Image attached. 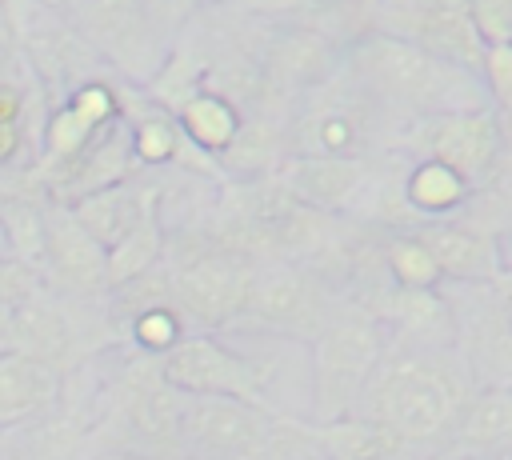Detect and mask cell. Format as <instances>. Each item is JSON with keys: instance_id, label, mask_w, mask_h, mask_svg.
Returning a JSON list of instances; mask_svg holds the SVG:
<instances>
[{"instance_id": "obj_8", "label": "cell", "mask_w": 512, "mask_h": 460, "mask_svg": "<svg viewBox=\"0 0 512 460\" xmlns=\"http://www.w3.org/2000/svg\"><path fill=\"white\" fill-rule=\"evenodd\" d=\"M368 28L408 40L468 72H480L484 64V40L472 24L468 0H376Z\"/></svg>"}, {"instance_id": "obj_32", "label": "cell", "mask_w": 512, "mask_h": 460, "mask_svg": "<svg viewBox=\"0 0 512 460\" xmlns=\"http://www.w3.org/2000/svg\"><path fill=\"white\" fill-rule=\"evenodd\" d=\"M184 8H216V4H240V0H176Z\"/></svg>"}, {"instance_id": "obj_29", "label": "cell", "mask_w": 512, "mask_h": 460, "mask_svg": "<svg viewBox=\"0 0 512 460\" xmlns=\"http://www.w3.org/2000/svg\"><path fill=\"white\" fill-rule=\"evenodd\" d=\"M44 8H48L44 0H0V24H4V32H8L12 40H20V36L40 20Z\"/></svg>"}, {"instance_id": "obj_11", "label": "cell", "mask_w": 512, "mask_h": 460, "mask_svg": "<svg viewBox=\"0 0 512 460\" xmlns=\"http://www.w3.org/2000/svg\"><path fill=\"white\" fill-rule=\"evenodd\" d=\"M492 284H460L468 296H448L456 316V356L476 388L512 392V332Z\"/></svg>"}, {"instance_id": "obj_24", "label": "cell", "mask_w": 512, "mask_h": 460, "mask_svg": "<svg viewBox=\"0 0 512 460\" xmlns=\"http://www.w3.org/2000/svg\"><path fill=\"white\" fill-rule=\"evenodd\" d=\"M384 268L396 288H416V292L444 288V272L428 252V244L416 236V228H400V232L384 228Z\"/></svg>"}, {"instance_id": "obj_10", "label": "cell", "mask_w": 512, "mask_h": 460, "mask_svg": "<svg viewBox=\"0 0 512 460\" xmlns=\"http://www.w3.org/2000/svg\"><path fill=\"white\" fill-rule=\"evenodd\" d=\"M276 416L224 396H184L180 408V460H240L260 448Z\"/></svg>"}, {"instance_id": "obj_30", "label": "cell", "mask_w": 512, "mask_h": 460, "mask_svg": "<svg viewBox=\"0 0 512 460\" xmlns=\"http://www.w3.org/2000/svg\"><path fill=\"white\" fill-rule=\"evenodd\" d=\"M492 288H496V300H500V312H504V320H508V332H512V272H500Z\"/></svg>"}, {"instance_id": "obj_27", "label": "cell", "mask_w": 512, "mask_h": 460, "mask_svg": "<svg viewBox=\"0 0 512 460\" xmlns=\"http://www.w3.org/2000/svg\"><path fill=\"white\" fill-rule=\"evenodd\" d=\"M468 8L484 48L512 44V0H468Z\"/></svg>"}, {"instance_id": "obj_9", "label": "cell", "mask_w": 512, "mask_h": 460, "mask_svg": "<svg viewBox=\"0 0 512 460\" xmlns=\"http://www.w3.org/2000/svg\"><path fill=\"white\" fill-rule=\"evenodd\" d=\"M396 148L412 152L416 160H440L456 168L472 188H480L504 152V136L492 108H472V112H444L408 124Z\"/></svg>"}, {"instance_id": "obj_18", "label": "cell", "mask_w": 512, "mask_h": 460, "mask_svg": "<svg viewBox=\"0 0 512 460\" xmlns=\"http://www.w3.org/2000/svg\"><path fill=\"white\" fill-rule=\"evenodd\" d=\"M444 452L472 456V460H484V456L512 460V392L476 388Z\"/></svg>"}, {"instance_id": "obj_6", "label": "cell", "mask_w": 512, "mask_h": 460, "mask_svg": "<svg viewBox=\"0 0 512 460\" xmlns=\"http://www.w3.org/2000/svg\"><path fill=\"white\" fill-rule=\"evenodd\" d=\"M336 304H340V292L312 264H292V260L260 264L252 276L244 312L232 328L312 344Z\"/></svg>"}, {"instance_id": "obj_20", "label": "cell", "mask_w": 512, "mask_h": 460, "mask_svg": "<svg viewBox=\"0 0 512 460\" xmlns=\"http://www.w3.org/2000/svg\"><path fill=\"white\" fill-rule=\"evenodd\" d=\"M288 156V128L276 116L252 112L244 116L236 140L216 156L224 180H264L272 176Z\"/></svg>"}, {"instance_id": "obj_21", "label": "cell", "mask_w": 512, "mask_h": 460, "mask_svg": "<svg viewBox=\"0 0 512 460\" xmlns=\"http://www.w3.org/2000/svg\"><path fill=\"white\" fill-rule=\"evenodd\" d=\"M316 456L320 460H408V444L388 432L376 420L364 416H344L332 424H312Z\"/></svg>"}, {"instance_id": "obj_25", "label": "cell", "mask_w": 512, "mask_h": 460, "mask_svg": "<svg viewBox=\"0 0 512 460\" xmlns=\"http://www.w3.org/2000/svg\"><path fill=\"white\" fill-rule=\"evenodd\" d=\"M184 336H188V320L180 316L176 304L144 308V312L132 316L128 328H124V340H132L136 352H144V356H164V352H172Z\"/></svg>"}, {"instance_id": "obj_19", "label": "cell", "mask_w": 512, "mask_h": 460, "mask_svg": "<svg viewBox=\"0 0 512 460\" xmlns=\"http://www.w3.org/2000/svg\"><path fill=\"white\" fill-rule=\"evenodd\" d=\"M472 192L476 188L456 168H448L440 160H412L408 172L400 176V196H404V204H408L416 224L456 220L468 208Z\"/></svg>"}, {"instance_id": "obj_12", "label": "cell", "mask_w": 512, "mask_h": 460, "mask_svg": "<svg viewBox=\"0 0 512 460\" xmlns=\"http://www.w3.org/2000/svg\"><path fill=\"white\" fill-rule=\"evenodd\" d=\"M44 288L64 300L108 296V252L60 204L44 208Z\"/></svg>"}, {"instance_id": "obj_22", "label": "cell", "mask_w": 512, "mask_h": 460, "mask_svg": "<svg viewBox=\"0 0 512 460\" xmlns=\"http://www.w3.org/2000/svg\"><path fill=\"white\" fill-rule=\"evenodd\" d=\"M176 124H180V132H184V140H188L192 148H200L204 156L216 160V156L236 140V132H240V124H244V112H240V104L228 100L224 92L200 88L196 96H188V100L176 108Z\"/></svg>"}, {"instance_id": "obj_31", "label": "cell", "mask_w": 512, "mask_h": 460, "mask_svg": "<svg viewBox=\"0 0 512 460\" xmlns=\"http://www.w3.org/2000/svg\"><path fill=\"white\" fill-rule=\"evenodd\" d=\"M500 264H504V272H512V232L500 236Z\"/></svg>"}, {"instance_id": "obj_1", "label": "cell", "mask_w": 512, "mask_h": 460, "mask_svg": "<svg viewBox=\"0 0 512 460\" xmlns=\"http://www.w3.org/2000/svg\"><path fill=\"white\" fill-rule=\"evenodd\" d=\"M476 384L456 348H396L388 344L352 416L396 432L412 452L448 448Z\"/></svg>"}, {"instance_id": "obj_17", "label": "cell", "mask_w": 512, "mask_h": 460, "mask_svg": "<svg viewBox=\"0 0 512 460\" xmlns=\"http://www.w3.org/2000/svg\"><path fill=\"white\" fill-rule=\"evenodd\" d=\"M156 208H164V192H160V184H148V180H120V184H112V188H100V192H92V196H84V200H76L72 204V216H76V224L104 248V252H112L148 212H156Z\"/></svg>"}, {"instance_id": "obj_33", "label": "cell", "mask_w": 512, "mask_h": 460, "mask_svg": "<svg viewBox=\"0 0 512 460\" xmlns=\"http://www.w3.org/2000/svg\"><path fill=\"white\" fill-rule=\"evenodd\" d=\"M356 4H360L364 12H372V4H376V0H356Z\"/></svg>"}, {"instance_id": "obj_13", "label": "cell", "mask_w": 512, "mask_h": 460, "mask_svg": "<svg viewBox=\"0 0 512 460\" xmlns=\"http://www.w3.org/2000/svg\"><path fill=\"white\" fill-rule=\"evenodd\" d=\"M272 180L300 204L328 212V216H352L360 200L376 188L372 160L352 156H284V164L272 172Z\"/></svg>"}, {"instance_id": "obj_3", "label": "cell", "mask_w": 512, "mask_h": 460, "mask_svg": "<svg viewBox=\"0 0 512 460\" xmlns=\"http://www.w3.org/2000/svg\"><path fill=\"white\" fill-rule=\"evenodd\" d=\"M256 268L260 264L224 248L204 224L168 232L164 272L180 316L188 320V328L196 324V332H220L240 320Z\"/></svg>"}, {"instance_id": "obj_28", "label": "cell", "mask_w": 512, "mask_h": 460, "mask_svg": "<svg viewBox=\"0 0 512 460\" xmlns=\"http://www.w3.org/2000/svg\"><path fill=\"white\" fill-rule=\"evenodd\" d=\"M40 288H44L40 272H32L28 264H20V260H12V256L0 260V304L20 308V304L32 300Z\"/></svg>"}, {"instance_id": "obj_2", "label": "cell", "mask_w": 512, "mask_h": 460, "mask_svg": "<svg viewBox=\"0 0 512 460\" xmlns=\"http://www.w3.org/2000/svg\"><path fill=\"white\" fill-rule=\"evenodd\" d=\"M344 68L400 128L420 124L428 116H444V112L488 108L480 72L448 64L408 40H396L372 28L352 44H344Z\"/></svg>"}, {"instance_id": "obj_5", "label": "cell", "mask_w": 512, "mask_h": 460, "mask_svg": "<svg viewBox=\"0 0 512 460\" xmlns=\"http://www.w3.org/2000/svg\"><path fill=\"white\" fill-rule=\"evenodd\" d=\"M312 348V420L308 424H332L356 412L372 372L380 368L388 352L384 324L340 296Z\"/></svg>"}, {"instance_id": "obj_15", "label": "cell", "mask_w": 512, "mask_h": 460, "mask_svg": "<svg viewBox=\"0 0 512 460\" xmlns=\"http://www.w3.org/2000/svg\"><path fill=\"white\" fill-rule=\"evenodd\" d=\"M416 236L428 244L436 256L444 284H492L504 264H500V240L468 220H432L416 224Z\"/></svg>"}, {"instance_id": "obj_16", "label": "cell", "mask_w": 512, "mask_h": 460, "mask_svg": "<svg viewBox=\"0 0 512 460\" xmlns=\"http://www.w3.org/2000/svg\"><path fill=\"white\" fill-rule=\"evenodd\" d=\"M64 400V376L32 356L0 352V432H20L52 416Z\"/></svg>"}, {"instance_id": "obj_23", "label": "cell", "mask_w": 512, "mask_h": 460, "mask_svg": "<svg viewBox=\"0 0 512 460\" xmlns=\"http://www.w3.org/2000/svg\"><path fill=\"white\" fill-rule=\"evenodd\" d=\"M164 244H168V232H164V220H160V208H156L108 252V292L156 272L164 264Z\"/></svg>"}, {"instance_id": "obj_14", "label": "cell", "mask_w": 512, "mask_h": 460, "mask_svg": "<svg viewBox=\"0 0 512 460\" xmlns=\"http://www.w3.org/2000/svg\"><path fill=\"white\" fill-rule=\"evenodd\" d=\"M120 120V88L112 80H84L76 84L68 96H60V104L44 116V128H40V156L36 164L40 168H52V164H64L72 160L76 152H84L104 128H112Z\"/></svg>"}, {"instance_id": "obj_26", "label": "cell", "mask_w": 512, "mask_h": 460, "mask_svg": "<svg viewBox=\"0 0 512 460\" xmlns=\"http://www.w3.org/2000/svg\"><path fill=\"white\" fill-rule=\"evenodd\" d=\"M480 80H484V92H488V108L500 124V136L512 148V44L484 48Z\"/></svg>"}, {"instance_id": "obj_7", "label": "cell", "mask_w": 512, "mask_h": 460, "mask_svg": "<svg viewBox=\"0 0 512 460\" xmlns=\"http://www.w3.org/2000/svg\"><path fill=\"white\" fill-rule=\"evenodd\" d=\"M160 376L180 396H224L280 416L268 400V368L216 332H188L172 352L160 356Z\"/></svg>"}, {"instance_id": "obj_4", "label": "cell", "mask_w": 512, "mask_h": 460, "mask_svg": "<svg viewBox=\"0 0 512 460\" xmlns=\"http://www.w3.org/2000/svg\"><path fill=\"white\" fill-rule=\"evenodd\" d=\"M288 156H352L372 160L380 140L400 144L404 128L340 68L312 88L288 116Z\"/></svg>"}]
</instances>
